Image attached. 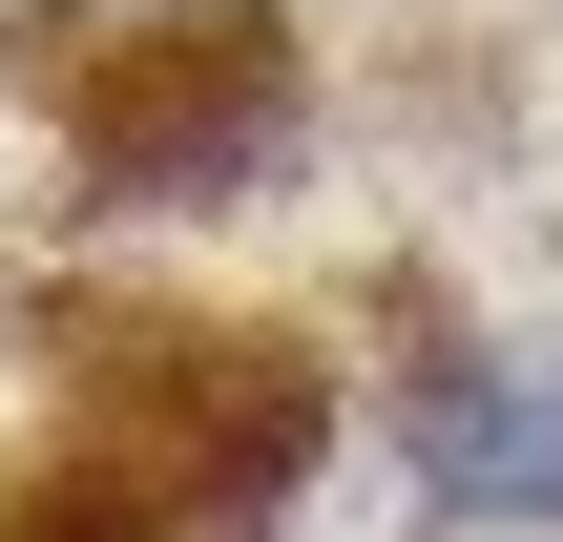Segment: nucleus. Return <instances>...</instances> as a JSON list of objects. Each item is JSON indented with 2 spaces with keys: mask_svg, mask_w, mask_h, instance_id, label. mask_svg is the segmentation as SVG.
Instances as JSON below:
<instances>
[{
  "mask_svg": "<svg viewBox=\"0 0 563 542\" xmlns=\"http://www.w3.org/2000/svg\"><path fill=\"white\" fill-rule=\"evenodd\" d=\"M292 146H313V42L272 0H167V21L63 42V167L125 230H209V209L292 188Z\"/></svg>",
  "mask_w": 563,
  "mask_h": 542,
  "instance_id": "f257e3e1",
  "label": "nucleus"
},
{
  "mask_svg": "<svg viewBox=\"0 0 563 542\" xmlns=\"http://www.w3.org/2000/svg\"><path fill=\"white\" fill-rule=\"evenodd\" d=\"M376 460L418 542H563V313H439L376 376Z\"/></svg>",
  "mask_w": 563,
  "mask_h": 542,
  "instance_id": "f03ea898",
  "label": "nucleus"
},
{
  "mask_svg": "<svg viewBox=\"0 0 563 542\" xmlns=\"http://www.w3.org/2000/svg\"><path fill=\"white\" fill-rule=\"evenodd\" d=\"M63 21H167V0H63Z\"/></svg>",
  "mask_w": 563,
  "mask_h": 542,
  "instance_id": "7ed1b4c3",
  "label": "nucleus"
}]
</instances>
